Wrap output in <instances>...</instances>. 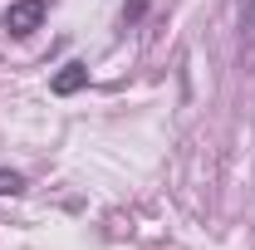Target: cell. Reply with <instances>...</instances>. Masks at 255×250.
Segmentation results:
<instances>
[{"label": "cell", "mask_w": 255, "mask_h": 250, "mask_svg": "<svg viewBox=\"0 0 255 250\" xmlns=\"http://www.w3.org/2000/svg\"><path fill=\"white\" fill-rule=\"evenodd\" d=\"M25 187H30V182H25V172H10V167H0V196H20Z\"/></svg>", "instance_id": "cell-4"}, {"label": "cell", "mask_w": 255, "mask_h": 250, "mask_svg": "<svg viewBox=\"0 0 255 250\" xmlns=\"http://www.w3.org/2000/svg\"><path fill=\"white\" fill-rule=\"evenodd\" d=\"M89 84V69L84 64H64L59 74H54V94H79Z\"/></svg>", "instance_id": "cell-2"}, {"label": "cell", "mask_w": 255, "mask_h": 250, "mask_svg": "<svg viewBox=\"0 0 255 250\" xmlns=\"http://www.w3.org/2000/svg\"><path fill=\"white\" fill-rule=\"evenodd\" d=\"M44 15H49V0H10L5 5V15H0V30L15 34V39H25L44 25Z\"/></svg>", "instance_id": "cell-1"}, {"label": "cell", "mask_w": 255, "mask_h": 250, "mask_svg": "<svg viewBox=\"0 0 255 250\" xmlns=\"http://www.w3.org/2000/svg\"><path fill=\"white\" fill-rule=\"evenodd\" d=\"M241 49H246V59H255V0H246V10H241Z\"/></svg>", "instance_id": "cell-3"}]
</instances>
